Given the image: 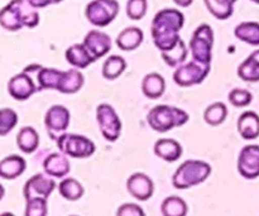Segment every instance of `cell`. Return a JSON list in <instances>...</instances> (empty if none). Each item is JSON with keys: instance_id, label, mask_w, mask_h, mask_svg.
Here are the masks:
<instances>
[{"instance_id": "1", "label": "cell", "mask_w": 259, "mask_h": 216, "mask_svg": "<svg viewBox=\"0 0 259 216\" xmlns=\"http://www.w3.org/2000/svg\"><path fill=\"white\" fill-rule=\"evenodd\" d=\"M185 15L172 8L162 9L152 20V37L156 47L162 52H168L181 40L180 30L184 28Z\"/></svg>"}, {"instance_id": "2", "label": "cell", "mask_w": 259, "mask_h": 216, "mask_svg": "<svg viewBox=\"0 0 259 216\" xmlns=\"http://www.w3.org/2000/svg\"><path fill=\"white\" fill-rule=\"evenodd\" d=\"M0 24L9 32L35 28L39 24V14L28 0H12L0 12Z\"/></svg>"}, {"instance_id": "3", "label": "cell", "mask_w": 259, "mask_h": 216, "mask_svg": "<svg viewBox=\"0 0 259 216\" xmlns=\"http://www.w3.org/2000/svg\"><path fill=\"white\" fill-rule=\"evenodd\" d=\"M211 175V166L200 159H187L180 164L172 177V185L177 190H187L206 181Z\"/></svg>"}, {"instance_id": "4", "label": "cell", "mask_w": 259, "mask_h": 216, "mask_svg": "<svg viewBox=\"0 0 259 216\" xmlns=\"http://www.w3.org/2000/svg\"><path fill=\"white\" fill-rule=\"evenodd\" d=\"M190 115L182 109L171 105H157L147 115L148 125L157 133H167L175 128L185 125Z\"/></svg>"}, {"instance_id": "5", "label": "cell", "mask_w": 259, "mask_h": 216, "mask_svg": "<svg viewBox=\"0 0 259 216\" xmlns=\"http://www.w3.org/2000/svg\"><path fill=\"white\" fill-rule=\"evenodd\" d=\"M214 30L209 24H201L195 29L190 39V51L194 61L204 65H211Z\"/></svg>"}, {"instance_id": "6", "label": "cell", "mask_w": 259, "mask_h": 216, "mask_svg": "<svg viewBox=\"0 0 259 216\" xmlns=\"http://www.w3.org/2000/svg\"><path fill=\"white\" fill-rule=\"evenodd\" d=\"M119 14L118 0H93L86 5V19L99 28L108 27Z\"/></svg>"}, {"instance_id": "7", "label": "cell", "mask_w": 259, "mask_h": 216, "mask_svg": "<svg viewBox=\"0 0 259 216\" xmlns=\"http://www.w3.org/2000/svg\"><path fill=\"white\" fill-rule=\"evenodd\" d=\"M57 147L61 153L71 158H89L96 151L94 142L80 134L65 133L57 139Z\"/></svg>"}, {"instance_id": "8", "label": "cell", "mask_w": 259, "mask_h": 216, "mask_svg": "<svg viewBox=\"0 0 259 216\" xmlns=\"http://www.w3.org/2000/svg\"><path fill=\"white\" fill-rule=\"evenodd\" d=\"M96 120L99 129L108 142H116L121 134L123 124L115 109L109 104H100L96 108Z\"/></svg>"}, {"instance_id": "9", "label": "cell", "mask_w": 259, "mask_h": 216, "mask_svg": "<svg viewBox=\"0 0 259 216\" xmlns=\"http://www.w3.org/2000/svg\"><path fill=\"white\" fill-rule=\"evenodd\" d=\"M211 65H204L197 61H190L177 67L174 73V81L181 88H190L201 83L209 75Z\"/></svg>"}, {"instance_id": "10", "label": "cell", "mask_w": 259, "mask_h": 216, "mask_svg": "<svg viewBox=\"0 0 259 216\" xmlns=\"http://www.w3.org/2000/svg\"><path fill=\"white\" fill-rule=\"evenodd\" d=\"M71 114L66 106L53 105L47 110L45 115V125L48 136L57 141L61 136L66 133L70 126Z\"/></svg>"}, {"instance_id": "11", "label": "cell", "mask_w": 259, "mask_h": 216, "mask_svg": "<svg viewBox=\"0 0 259 216\" xmlns=\"http://www.w3.org/2000/svg\"><path fill=\"white\" fill-rule=\"evenodd\" d=\"M56 189L55 180L51 179V176L43 174H37L30 177L24 185L23 195H24L25 201L32 199H46L51 196Z\"/></svg>"}, {"instance_id": "12", "label": "cell", "mask_w": 259, "mask_h": 216, "mask_svg": "<svg viewBox=\"0 0 259 216\" xmlns=\"http://www.w3.org/2000/svg\"><path fill=\"white\" fill-rule=\"evenodd\" d=\"M238 172L247 180L259 177V146L248 144L240 151L238 157Z\"/></svg>"}, {"instance_id": "13", "label": "cell", "mask_w": 259, "mask_h": 216, "mask_svg": "<svg viewBox=\"0 0 259 216\" xmlns=\"http://www.w3.org/2000/svg\"><path fill=\"white\" fill-rule=\"evenodd\" d=\"M126 190L138 201H147L153 196L154 184L149 176L142 172L133 174L126 181Z\"/></svg>"}, {"instance_id": "14", "label": "cell", "mask_w": 259, "mask_h": 216, "mask_svg": "<svg viewBox=\"0 0 259 216\" xmlns=\"http://www.w3.org/2000/svg\"><path fill=\"white\" fill-rule=\"evenodd\" d=\"M37 91L32 77L27 72H20L13 76L8 82V93L18 101L28 100Z\"/></svg>"}, {"instance_id": "15", "label": "cell", "mask_w": 259, "mask_h": 216, "mask_svg": "<svg viewBox=\"0 0 259 216\" xmlns=\"http://www.w3.org/2000/svg\"><path fill=\"white\" fill-rule=\"evenodd\" d=\"M82 43L95 60H99V58L108 55L109 51L111 50V46H113V42H111V38L109 37V34L98 29H93L88 32Z\"/></svg>"}, {"instance_id": "16", "label": "cell", "mask_w": 259, "mask_h": 216, "mask_svg": "<svg viewBox=\"0 0 259 216\" xmlns=\"http://www.w3.org/2000/svg\"><path fill=\"white\" fill-rule=\"evenodd\" d=\"M43 169L46 175L55 179H62L67 176L71 169V164L68 162L67 156H65L61 152L51 153L43 162Z\"/></svg>"}, {"instance_id": "17", "label": "cell", "mask_w": 259, "mask_h": 216, "mask_svg": "<svg viewBox=\"0 0 259 216\" xmlns=\"http://www.w3.org/2000/svg\"><path fill=\"white\" fill-rule=\"evenodd\" d=\"M65 57L66 61L77 70H83L96 61L93 55L89 52L88 48L83 46V43H75V45L70 46L66 50Z\"/></svg>"}, {"instance_id": "18", "label": "cell", "mask_w": 259, "mask_h": 216, "mask_svg": "<svg viewBox=\"0 0 259 216\" xmlns=\"http://www.w3.org/2000/svg\"><path fill=\"white\" fill-rule=\"evenodd\" d=\"M239 136L245 141H254L259 137V115L254 111H244L238 119Z\"/></svg>"}, {"instance_id": "19", "label": "cell", "mask_w": 259, "mask_h": 216, "mask_svg": "<svg viewBox=\"0 0 259 216\" xmlns=\"http://www.w3.org/2000/svg\"><path fill=\"white\" fill-rule=\"evenodd\" d=\"M144 33L141 28L138 27H128L121 30L116 37V46L119 50L131 52L139 48V46L143 43Z\"/></svg>"}, {"instance_id": "20", "label": "cell", "mask_w": 259, "mask_h": 216, "mask_svg": "<svg viewBox=\"0 0 259 216\" xmlns=\"http://www.w3.org/2000/svg\"><path fill=\"white\" fill-rule=\"evenodd\" d=\"M154 154L166 162H176L182 156V146L172 138L158 139L154 144Z\"/></svg>"}, {"instance_id": "21", "label": "cell", "mask_w": 259, "mask_h": 216, "mask_svg": "<svg viewBox=\"0 0 259 216\" xmlns=\"http://www.w3.org/2000/svg\"><path fill=\"white\" fill-rule=\"evenodd\" d=\"M27 162L18 154L8 156L0 162V176L4 180H15L24 174Z\"/></svg>"}, {"instance_id": "22", "label": "cell", "mask_w": 259, "mask_h": 216, "mask_svg": "<svg viewBox=\"0 0 259 216\" xmlns=\"http://www.w3.org/2000/svg\"><path fill=\"white\" fill-rule=\"evenodd\" d=\"M142 91L148 99H159L166 91V80L157 72L147 73L142 81Z\"/></svg>"}, {"instance_id": "23", "label": "cell", "mask_w": 259, "mask_h": 216, "mask_svg": "<svg viewBox=\"0 0 259 216\" xmlns=\"http://www.w3.org/2000/svg\"><path fill=\"white\" fill-rule=\"evenodd\" d=\"M83 83H85V76L82 75V72L77 68H71L63 71L57 91H60L61 94H76L82 89Z\"/></svg>"}, {"instance_id": "24", "label": "cell", "mask_w": 259, "mask_h": 216, "mask_svg": "<svg viewBox=\"0 0 259 216\" xmlns=\"http://www.w3.org/2000/svg\"><path fill=\"white\" fill-rule=\"evenodd\" d=\"M17 146L23 153H33L39 146V134L33 126H23L17 134Z\"/></svg>"}, {"instance_id": "25", "label": "cell", "mask_w": 259, "mask_h": 216, "mask_svg": "<svg viewBox=\"0 0 259 216\" xmlns=\"http://www.w3.org/2000/svg\"><path fill=\"white\" fill-rule=\"evenodd\" d=\"M238 77L247 82H259V57L257 52H253L238 67Z\"/></svg>"}, {"instance_id": "26", "label": "cell", "mask_w": 259, "mask_h": 216, "mask_svg": "<svg viewBox=\"0 0 259 216\" xmlns=\"http://www.w3.org/2000/svg\"><path fill=\"white\" fill-rule=\"evenodd\" d=\"M235 37L250 46H259V23L243 22L234 29Z\"/></svg>"}, {"instance_id": "27", "label": "cell", "mask_w": 259, "mask_h": 216, "mask_svg": "<svg viewBox=\"0 0 259 216\" xmlns=\"http://www.w3.org/2000/svg\"><path fill=\"white\" fill-rule=\"evenodd\" d=\"M126 66H128L126 65V61L121 56H110V57L106 58L103 65V70H101L103 77L110 81L116 80V78L123 75L124 71L126 70Z\"/></svg>"}, {"instance_id": "28", "label": "cell", "mask_w": 259, "mask_h": 216, "mask_svg": "<svg viewBox=\"0 0 259 216\" xmlns=\"http://www.w3.org/2000/svg\"><path fill=\"white\" fill-rule=\"evenodd\" d=\"M210 14L219 20H227L234 13V4L237 0H204Z\"/></svg>"}, {"instance_id": "29", "label": "cell", "mask_w": 259, "mask_h": 216, "mask_svg": "<svg viewBox=\"0 0 259 216\" xmlns=\"http://www.w3.org/2000/svg\"><path fill=\"white\" fill-rule=\"evenodd\" d=\"M63 71L57 70V68H48V67H40L38 70V85H39V90H58L60 86L61 77H62Z\"/></svg>"}, {"instance_id": "30", "label": "cell", "mask_w": 259, "mask_h": 216, "mask_svg": "<svg viewBox=\"0 0 259 216\" xmlns=\"http://www.w3.org/2000/svg\"><path fill=\"white\" fill-rule=\"evenodd\" d=\"M58 191L61 196L68 201H77L85 194L83 186L76 179H63L58 185Z\"/></svg>"}, {"instance_id": "31", "label": "cell", "mask_w": 259, "mask_h": 216, "mask_svg": "<svg viewBox=\"0 0 259 216\" xmlns=\"http://www.w3.org/2000/svg\"><path fill=\"white\" fill-rule=\"evenodd\" d=\"M189 211L186 201L179 196H168L161 205V212L163 216H186Z\"/></svg>"}, {"instance_id": "32", "label": "cell", "mask_w": 259, "mask_h": 216, "mask_svg": "<svg viewBox=\"0 0 259 216\" xmlns=\"http://www.w3.org/2000/svg\"><path fill=\"white\" fill-rule=\"evenodd\" d=\"M228 116V108L224 103L211 104L207 106L204 111V120L205 123L211 126H218L225 121Z\"/></svg>"}, {"instance_id": "33", "label": "cell", "mask_w": 259, "mask_h": 216, "mask_svg": "<svg viewBox=\"0 0 259 216\" xmlns=\"http://www.w3.org/2000/svg\"><path fill=\"white\" fill-rule=\"evenodd\" d=\"M187 55H189V50H187L186 45H185V42L182 39L171 51L161 53L164 62L168 66H171V67H180V66L184 65L187 58Z\"/></svg>"}, {"instance_id": "34", "label": "cell", "mask_w": 259, "mask_h": 216, "mask_svg": "<svg viewBox=\"0 0 259 216\" xmlns=\"http://www.w3.org/2000/svg\"><path fill=\"white\" fill-rule=\"evenodd\" d=\"M18 124V114L10 108H3L0 110V136L5 137L13 131Z\"/></svg>"}, {"instance_id": "35", "label": "cell", "mask_w": 259, "mask_h": 216, "mask_svg": "<svg viewBox=\"0 0 259 216\" xmlns=\"http://www.w3.org/2000/svg\"><path fill=\"white\" fill-rule=\"evenodd\" d=\"M228 99L235 108H245L252 103L253 95L250 91L245 90V89H233L228 95Z\"/></svg>"}, {"instance_id": "36", "label": "cell", "mask_w": 259, "mask_h": 216, "mask_svg": "<svg viewBox=\"0 0 259 216\" xmlns=\"http://www.w3.org/2000/svg\"><path fill=\"white\" fill-rule=\"evenodd\" d=\"M148 2L147 0H128L126 3V15L132 20H141L147 14Z\"/></svg>"}, {"instance_id": "37", "label": "cell", "mask_w": 259, "mask_h": 216, "mask_svg": "<svg viewBox=\"0 0 259 216\" xmlns=\"http://www.w3.org/2000/svg\"><path fill=\"white\" fill-rule=\"evenodd\" d=\"M48 204L46 199L28 200L25 204L24 216H47Z\"/></svg>"}, {"instance_id": "38", "label": "cell", "mask_w": 259, "mask_h": 216, "mask_svg": "<svg viewBox=\"0 0 259 216\" xmlns=\"http://www.w3.org/2000/svg\"><path fill=\"white\" fill-rule=\"evenodd\" d=\"M116 216H146V212L139 205L128 202L119 206Z\"/></svg>"}, {"instance_id": "39", "label": "cell", "mask_w": 259, "mask_h": 216, "mask_svg": "<svg viewBox=\"0 0 259 216\" xmlns=\"http://www.w3.org/2000/svg\"><path fill=\"white\" fill-rule=\"evenodd\" d=\"M28 2L35 9H42V8L48 7V5L58 4V3L63 2V0H28Z\"/></svg>"}, {"instance_id": "40", "label": "cell", "mask_w": 259, "mask_h": 216, "mask_svg": "<svg viewBox=\"0 0 259 216\" xmlns=\"http://www.w3.org/2000/svg\"><path fill=\"white\" fill-rule=\"evenodd\" d=\"M175 4H177L181 8H189L194 3V0H174Z\"/></svg>"}, {"instance_id": "41", "label": "cell", "mask_w": 259, "mask_h": 216, "mask_svg": "<svg viewBox=\"0 0 259 216\" xmlns=\"http://www.w3.org/2000/svg\"><path fill=\"white\" fill-rule=\"evenodd\" d=\"M0 216H15L14 214H12V212H3Z\"/></svg>"}, {"instance_id": "42", "label": "cell", "mask_w": 259, "mask_h": 216, "mask_svg": "<svg viewBox=\"0 0 259 216\" xmlns=\"http://www.w3.org/2000/svg\"><path fill=\"white\" fill-rule=\"evenodd\" d=\"M250 2H253V3H255V4H259V0H250Z\"/></svg>"}, {"instance_id": "43", "label": "cell", "mask_w": 259, "mask_h": 216, "mask_svg": "<svg viewBox=\"0 0 259 216\" xmlns=\"http://www.w3.org/2000/svg\"><path fill=\"white\" fill-rule=\"evenodd\" d=\"M255 52H257V55H258V57H259V50H258V51H255Z\"/></svg>"}, {"instance_id": "44", "label": "cell", "mask_w": 259, "mask_h": 216, "mask_svg": "<svg viewBox=\"0 0 259 216\" xmlns=\"http://www.w3.org/2000/svg\"><path fill=\"white\" fill-rule=\"evenodd\" d=\"M70 216H78V215H70Z\"/></svg>"}]
</instances>
